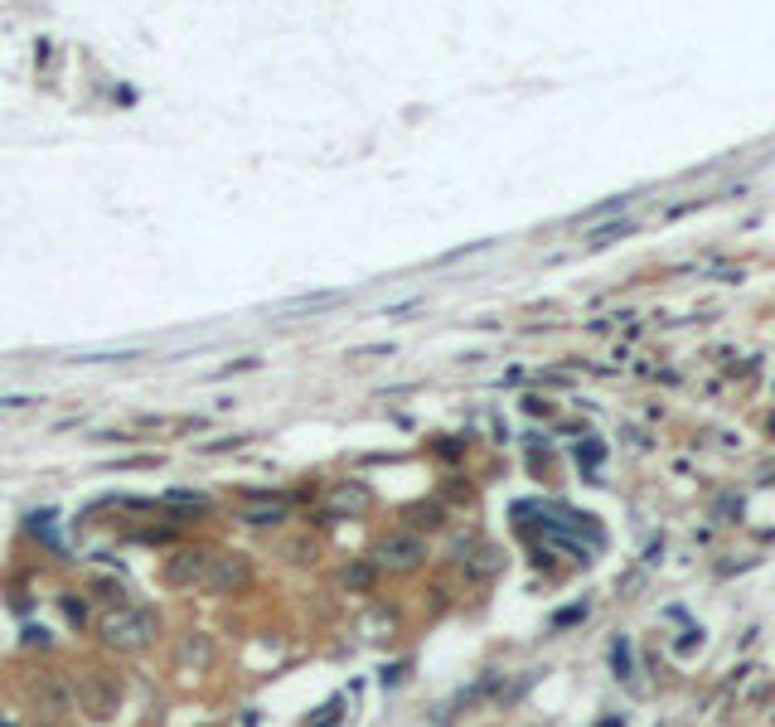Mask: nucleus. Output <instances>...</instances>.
Masks as SVG:
<instances>
[{"mask_svg":"<svg viewBox=\"0 0 775 727\" xmlns=\"http://www.w3.org/2000/svg\"><path fill=\"white\" fill-rule=\"evenodd\" d=\"M155 631H160L155 611H141V606H107L102 621H97L102 645H112V650H146Z\"/></svg>","mask_w":775,"mask_h":727,"instance_id":"1","label":"nucleus"},{"mask_svg":"<svg viewBox=\"0 0 775 727\" xmlns=\"http://www.w3.org/2000/svg\"><path fill=\"white\" fill-rule=\"evenodd\" d=\"M30 698H34V713H44L49 723L63 718V713L73 708V694L63 689V679H39V684L30 689Z\"/></svg>","mask_w":775,"mask_h":727,"instance_id":"7","label":"nucleus"},{"mask_svg":"<svg viewBox=\"0 0 775 727\" xmlns=\"http://www.w3.org/2000/svg\"><path fill=\"white\" fill-rule=\"evenodd\" d=\"M117 703H122V694H117V684H102L97 674H83V679H78V708H83L88 718H97V723H107V718L117 713Z\"/></svg>","mask_w":775,"mask_h":727,"instance_id":"4","label":"nucleus"},{"mask_svg":"<svg viewBox=\"0 0 775 727\" xmlns=\"http://www.w3.org/2000/svg\"><path fill=\"white\" fill-rule=\"evenodd\" d=\"M44 727H54V723H44Z\"/></svg>","mask_w":775,"mask_h":727,"instance_id":"12","label":"nucleus"},{"mask_svg":"<svg viewBox=\"0 0 775 727\" xmlns=\"http://www.w3.org/2000/svg\"><path fill=\"white\" fill-rule=\"evenodd\" d=\"M59 611L68 616V621H73V626H83V606H78L73 597H63V601H59Z\"/></svg>","mask_w":775,"mask_h":727,"instance_id":"11","label":"nucleus"},{"mask_svg":"<svg viewBox=\"0 0 775 727\" xmlns=\"http://www.w3.org/2000/svg\"><path fill=\"white\" fill-rule=\"evenodd\" d=\"M383 568H393V572H407V568H417L422 563V543L417 538H407V534H393V538H383L378 543V553H373Z\"/></svg>","mask_w":775,"mask_h":727,"instance_id":"6","label":"nucleus"},{"mask_svg":"<svg viewBox=\"0 0 775 727\" xmlns=\"http://www.w3.org/2000/svg\"><path fill=\"white\" fill-rule=\"evenodd\" d=\"M286 558H291V563H315V543H310V538L291 543V548H286Z\"/></svg>","mask_w":775,"mask_h":727,"instance_id":"10","label":"nucleus"},{"mask_svg":"<svg viewBox=\"0 0 775 727\" xmlns=\"http://www.w3.org/2000/svg\"><path fill=\"white\" fill-rule=\"evenodd\" d=\"M209 563H214L209 548H180V553L170 558V568H165V582H170V587H204Z\"/></svg>","mask_w":775,"mask_h":727,"instance_id":"3","label":"nucleus"},{"mask_svg":"<svg viewBox=\"0 0 775 727\" xmlns=\"http://www.w3.org/2000/svg\"><path fill=\"white\" fill-rule=\"evenodd\" d=\"M369 505H373V490L364 480H340V485L330 490L335 519H359V514H369Z\"/></svg>","mask_w":775,"mask_h":727,"instance_id":"5","label":"nucleus"},{"mask_svg":"<svg viewBox=\"0 0 775 727\" xmlns=\"http://www.w3.org/2000/svg\"><path fill=\"white\" fill-rule=\"evenodd\" d=\"M252 582V563L243 553H214V563H209V577H204V592H243Z\"/></svg>","mask_w":775,"mask_h":727,"instance_id":"2","label":"nucleus"},{"mask_svg":"<svg viewBox=\"0 0 775 727\" xmlns=\"http://www.w3.org/2000/svg\"><path fill=\"white\" fill-rule=\"evenodd\" d=\"M214 660V640L209 635H189L180 645V664H209Z\"/></svg>","mask_w":775,"mask_h":727,"instance_id":"9","label":"nucleus"},{"mask_svg":"<svg viewBox=\"0 0 775 727\" xmlns=\"http://www.w3.org/2000/svg\"><path fill=\"white\" fill-rule=\"evenodd\" d=\"M243 519H248L252 529H272L281 519H291V500H286V495H252L248 509H243Z\"/></svg>","mask_w":775,"mask_h":727,"instance_id":"8","label":"nucleus"}]
</instances>
